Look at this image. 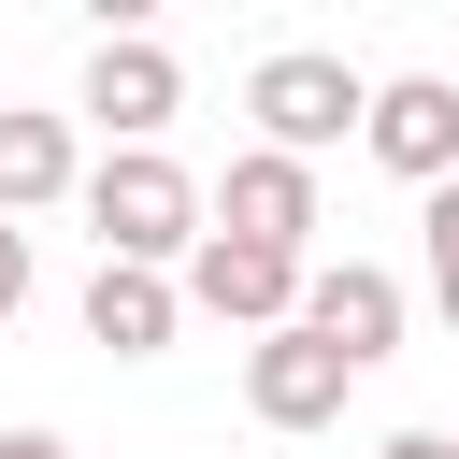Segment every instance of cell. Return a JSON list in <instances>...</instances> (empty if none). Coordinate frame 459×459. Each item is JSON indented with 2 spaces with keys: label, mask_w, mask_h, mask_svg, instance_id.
Returning <instances> with one entry per match:
<instances>
[{
  "label": "cell",
  "mask_w": 459,
  "mask_h": 459,
  "mask_svg": "<svg viewBox=\"0 0 459 459\" xmlns=\"http://www.w3.org/2000/svg\"><path fill=\"white\" fill-rule=\"evenodd\" d=\"M86 230H100V258L172 273V258L215 244V186H201L172 143H115V158H86Z\"/></svg>",
  "instance_id": "6da1fadb"
},
{
  "label": "cell",
  "mask_w": 459,
  "mask_h": 459,
  "mask_svg": "<svg viewBox=\"0 0 459 459\" xmlns=\"http://www.w3.org/2000/svg\"><path fill=\"white\" fill-rule=\"evenodd\" d=\"M244 115H258L273 158H330L344 129H373V72L330 57V43H273V57L244 72Z\"/></svg>",
  "instance_id": "7a4b0ae2"
},
{
  "label": "cell",
  "mask_w": 459,
  "mask_h": 459,
  "mask_svg": "<svg viewBox=\"0 0 459 459\" xmlns=\"http://www.w3.org/2000/svg\"><path fill=\"white\" fill-rule=\"evenodd\" d=\"M86 115H100L115 143H158V129L186 115V57H172L158 29H100V57H86Z\"/></svg>",
  "instance_id": "3957f363"
},
{
  "label": "cell",
  "mask_w": 459,
  "mask_h": 459,
  "mask_svg": "<svg viewBox=\"0 0 459 459\" xmlns=\"http://www.w3.org/2000/svg\"><path fill=\"white\" fill-rule=\"evenodd\" d=\"M301 287H316V258H273V244H230V230L186 258V301H201V316H230V330H258V344H273V330H301Z\"/></svg>",
  "instance_id": "277c9868"
},
{
  "label": "cell",
  "mask_w": 459,
  "mask_h": 459,
  "mask_svg": "<svg viewBox=\"0 0 459 459\" xmlns=\"http://www.w3.org/2000/svg\"><path fill=\"white\" fill-rule=\"evenodd\" d=\"M344 387H359V359H344V344H316V330L244 344V416H258V430H330V416H344Z\"/></svg>",
  "instance_id": "5b68a950"
},
{
  "label": "cell",
  "mask_w": 459,
  "mask_h": 459,
  "mask_svg": "<svg viewBox=\"0 0 459 459\" xmlns=\"http://www.w3.org/2000/svg\"><path fill=\"white\" fill-rule=\"evenodd\" d=\"M359 143H373L402 186H459V86H445V72H387Z\"/></svg>",
  "instance_id": "8992f818"
},
{
  "label": "cell",
  "mask_w": 459,
  "mask_h": 459,
  "mask_svg": "<svg viewBox=\"0 0 459 459\" xmlns=\"http://www.w3.org/2000/svg\"><path fill=\"white\" fill-rule=\"evenodd\" d=\"M215 230H230V244H273V258H301V244H316V158H273V143H244V158H230V186H215Z\"/></svg>",
  "instance_id": "52a82bcc"
},
{
  "label": "cell",
  "mask_w": 459,
  "mask_h": 459,
  "mask_svg": "<svg viewBox=\"0 0 459 459\" xmlns=\"http://www.w3.org/2000/svg\"><path fill=\"white\" fill-rule=\"evenodd\" d=\"M301 330H316V344H344L359 373H373V359H402V273H387V258H316Z\"/></svg>",
  "instance_id": "ba28073f"
},
{
  "label": "cell",
  "mask_w": 459,
  "mask_h": 459,
  "mask_svg": "<svg viewBox=\"0 0 459 459\" xmlns=\"http://www.w3.org/2000/svg\"><path fill=\"white\" fill-rule=\"evenodd\" d=\"M172 316H186V287H172V273H129V258H100V273H86V344L158 359V344H172Z\"/></svg>",
  "instance_id": "9c48e42d"
},
{
  "label": "cell",
  "mask_w": 459,
  "mask_h": 459,
  "mask_svg": "<svg viewBox=\"0 0 459 459\" xmlns=\"http://www.w3.org/2000/svg\"><path fill=\"white\" fill-rule=\"evenodd\" d=\"M43 201H86L72 115H0V215H43Z\"/></svg>",
  "instance_id": "30bf717a"
},
{
  "label": "cell",
  "mask_w": 459,
  "mask_h": 459,
  "mask_svg": "<svg viewBox=\"0 0 459 459\" xmlns=\"http://www.w3.org/2000/svg\"><path fill=\"white\" fill-rule=\"evenodd\" d=\"M416 230H430V301L459 316V186H430V215H416Z\"/></svg>",
  "instance_id": "8fae6325"
},
{
  "label": "cell",
  "mask_w": 459,
  "mask_h": 459,
  "mask_svg": "<svg viewBox=\"0 0 459 459\" xmlns=\"http://www.w3.org/2000/svg\"><path fill=\"white\" fill-rule=\"evenodd\" d=\"M14 316H29V230L0 215V330H14Z\"/></svg>",
  "instance_id": "7c38bea8"
},
{
  "label": "cell",
  "mask_w": 459,
  "mask_h": 459,
  "mask_svg": "<svg viewBox=\"0 0 459 459\" xmlns=\"http://www.w3.org/2000/svg\"><path fill=\"white\" fill-rule=\"evenodd\" d=\"M373 459H459V445H445V430H387Z\"/></svg>",
  "instance_id": "4fadbf2b"
},
{
  "label": "cell",
  "mask_w": 459,
  "mask_h": 459,
  "mask_svg": "<svg viewBox=\"0 0 459 459\" xmlns=\"http://www.w3.org/2000/svg\"><path fill=\"white\" fill-rule=\"evenodd\" d=\"M0 459H72V445L57 430H0Z\"/></svg>",
  "instance_id": "5bb4252c"
}]
</instances>
